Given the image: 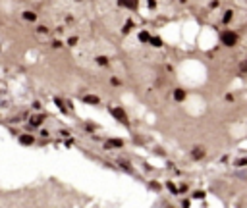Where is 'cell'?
Here are the masks:
<instances>
[{"instance_id": "obj_1", "label": "cell", "mask_w": 247, "mask_h": 208, "mask_svg": "<svg viewBox=\"0 0 247 208\" xmlns=\"http://www.w3.org/2000/svg\"><path fill=\"white\" fill-rule=\"evenodd\" d=\"M220 43L226 44V46L238 44V33H234V31H224V33L220 35Z\"/></svg>"}, {"instance_id": "obj_2", "label": "cell", "mask_w": 247, "mask_h": 208, "mask_svg": "<svg viewBox=\"0 0 247 208\" xmlns=\"http://www.w3.org/2000/svg\"><path fill=\"white\" fill-rule=\"evenodd\" d=\"M112 116L116 118L120 123H128V116H125V112L122 108H112Z\"/></svg>"}, {"instance_id": "obj_3", "label": "cell", "mask_w": 247, "mask_h": 208, "mask_svg": "<svg viewBox=\"0 0 247 208\" xmlns=\"http://www.w3.org/2000/svg\"><path fill=\"white\" fill-rule=\"evenodd\" d=\"M19 143L25 145V147H31V145L35 143V137L29 135V133H23V135H19Z\"/></svg>"}, {"instance_id": "obj_4", "label": "cell", "mask_w": 247, "mask_h": 208, "mask_svg": "<svg viewBox=\"0 0 247 208\" xmlns=\"http://www.w3.org/2000/svg\"><path fill=\"white\" fill-rule=\"evenodd\" d=\"M22 18L25 19V21H29V23H35L37 21V14L33 12V10H25V12L22 14Z\"/></svg>"}, {"instance_id": "obj_5", "label": "cell", "mask_w": 247, "mask_h": 208, "mask_svg": "<svg viewBox=\"0 0 247 208\" xmlns=\"http://www.w3.org/2000/svg\"><path fill=\"white\" fill-rule=\"evenodd\" d=\"M118 6H124V8H131V10H135V8H137V0H118Z\"/></svg>"}, {"instance_id": "obj_6", "label": "cell", "mask_w": 247, "mask_h": 208, "mask_svg": "<svg viewBox=\"0 0 247 208\" xmlns=\"http://www.w3.org/2000/svg\"><path fill=\"white\" fill-rule=\"evenodd\" d=\"M43 118H45V116H31L29 125H31V127H41V125H43Z\"/></svg>"}, {"instance_id": "obj_7", "label": "cell", "mask_w": 247, "mask_h": 208, "mask_svg": "<svg viewBox=\"0 0 247 208\" xmlns=\"http://www.w3.org/2000/svg\"><path fill=\"white\" fill-rule=\"evenodd\" d=\"M174 100H176V102L185 100V89H176V91H174Z\"/></svg>"}, {"instance_id": "obj_8", "label": "cell", "mask_w": 247, "mask_h": 208, "mask_svg": "<svg viewBox=\"0 0 247 208\" xmlns=\"http://www.w3.org/2000/svg\"><path fill=\"white\" fill-rule=\"evenodd\" d=\"M191 156H193L195 160L203 158V156H205V148H203V147H195V148H193V152H191Z\"/></svg>"}, {"instance_id": "obj_9", "label": "cell", "mask_w": 247, "mask_h": 208, "mask_svg": "<svg viewBox=\"0 0 247 208\" xmlns=\"http://www.w3.org/2000/svg\"><path fill=\"white\" fill-rule=\"evenodd\" d=\"M234 18V12L232 10H224V15H222V23H230Z\"/></svg>"}, {"instance_id": "obj_10", "label": "cell", "mask_w": 247, "mask_h": 208, "mask_svg": "<svg viewBox=\"0 0 247 208\" xmlns=\"http://www.w3.org/2000/svg\"><path fill=\"white\" fill-rule=\"evenodd\" d=\"M110 147L120 148V147H124V141H120V139H112V141H108V143H106V148H110Z\"/></svg>"}, {"instance_id": "obj_11", "label": "cell", "mask_w": 247, "mask_h": 208, "mask_svg": "<svg viewBox=\"0 0 247 208\" xmlns=\"http://www.w3.org/2000/svg\"><path fill=\"white\" fill-rule=\"evenodd\" d=\"M149 44H153V46H156V48H160V46H162V39H160V37H151Z\"/></svg>"}, {"instance_id": "obj_12", "label": "cell", "mask_w": 247, "mask_h": 208, "mask_svg": "<svg viewBox=\"0 0 247 208\" xmlns=\"http://www.w3.org/2000/svg\"><path fill=\"white\" fill-rule=\"evenodd\" d=\"M139 41H141V43H149V41H151V35L147 33V31H141V33H139Z\"/></svg>"}, {"instance_id": "obj_13", "label": "cell", "mask_w": 247, "mask_h": 208, "mask_svg": "<svg viewBox=\"0 0 247 208\" xmlns=\"http://www.w3.org/2000/svg\"><path fill=\"white\" fill-rule=\"evenodd\" d=\"M131 27H133V21H131V19H128V21H125V25H124V29H122V33L128 35L129 31H131Z\"/></svg>"}, {"instance_id": "obj_14", "label": "cell", "mask_w": 247, "mask_h": 208, "mask_svg": "<svg viewBox=\"0 0 247 208\" xmlns=\"http://www.w3.org/2000/svg\"><path fill=\"white\" fill-rule=\"evenodd\" d=\"M83 100H85L87 104H98V96H91V95H89V96L83 98Z\"/></svg>"}, {"instance_id": "obj_15", "label": "cell", "mask_w": 247, "mask_h": 208, "mask_svg": "<svg viewBox=\"0 0 247 208\" xmlns=\"http://www.w3.org/2000/svg\"><path fill=\"white\" fill-rule=\"evenodd\" d=\"M37 33L46 35V33H48V27H46V25H39V27H37Z\"/></svg>"}, {"instance_id": "obj_16", "label": "cell", "mask_w": 247, "mask_h": 208, "mask_svg": "<svg viewBox=\"0 0 247 208\" xmlns=\"http://www.w3.org/2000/svg\"><path fill=\"white\" fill-rule=\"evenodd\" d=\"M97 62H98L101 66H108V58H106V56H98Z\"/></svg>"}, {"instance_id": "obj_17", "label": "cell", "mask_w": 247, "mask_h": 208, "mask_svg": "<svg viewBox=\"0 0 247 208\" xmlns=\"http://www.w3.org/2000/svg\"><path fill=\"white\" fill-rule=\"evenodd\" d=\"M77 43H79V39H77V37H70V39H68V44H70V46H75Z\"/></svg>"}, {"instance_id": "obj_18", "label": "cell", "mask_w": 247, "mask_h": 208, "mask_svg": "<svg viewBox=\"0 0 247 208\" xmlns=\"http://www.w3.org/2000/svg\"><path fill=\"white\" fill-rule=\"evenodd\" d=\"M147 6H149L151 10H155L156 8V0H147Z\"/></svg>"}, {"instance_id": "obj_19", "label": "cell", "mask_w": 247, "mask_h": 208, "mask_svg": "<svg viewBox=\"0 0 247 208\" xmlns=\"http://www.w3.org/2000/svg\"><path fill=\"white\" fill-rule=\"evenodd\" d=\"M52 46H54V48H60V46H62V41H58V39L52 41Z\"/></svg>"}, {"instance_id": "obj_20", "label": "cell", "mask_w": 247, "mask_h": 208, "mask_svg": "<svg viewBox=\"0 0 247 208\" xmlns=\"http://www.w3.org/2000/svg\"><path fill=\"white\" fill-rule=\"evenodd\" d=\"M220 6V2H218V0H212V2H211V8L214 10V8H218Z\"/></svg>"}, {"instance_id": "obj_21", "label": "cell", "mask_w": 247, "mask_h": 208, "mask_svg": "<svg viewBox=\"0 0 247 208\" xmlns=\"http://www.w3.org/2000/svg\"><path fill=\"white\" fill-rule=\"evenodd\" d=\"M226 100H228V102H234V95H226Z\"/></svg>"}, {"instance_id": "obj_22", "label": "cell", "mask_w": 247, "mask_h": 208, "mask_svg": "<svg viewBox=\"0 0 247 208\" xmlns=\"http://www.w3.org/2000/svg\"><path fill=\"white\" fill-rule=\"evenodd\" d=\"M75 2H81V0H75Z\"/></svg>"}, {"instance_id": "obj_23", "label": "cell", "mask_w": 247, "mask_h": 208, "mask_svg": "<svg viewBox=\"0 0 247 208\" xmlns=\"http://www.w3.org/2000/svg\"><path fill=\"white\" fill-rule=\"evenodd\" d=\"M182 2H185V0H182Z\"/></svg>"}]
</instances>
